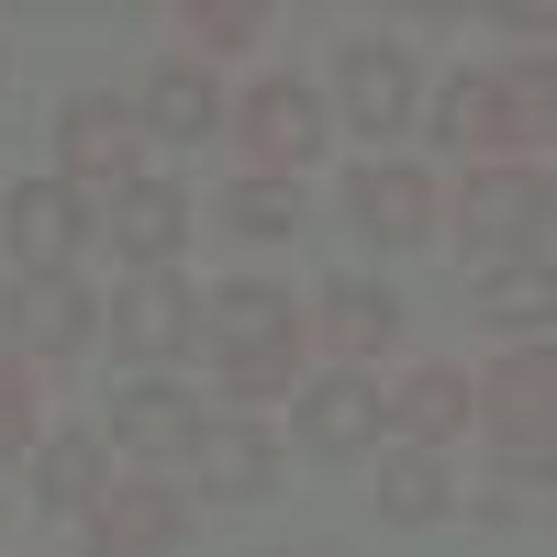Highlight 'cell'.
<instances>
[{"label":"cell","mask_w":557,"mask_h":557,"mask_svg":"<svg viewBox=\"0 0 557 557\" xmlns=\"http://www.w3.org/2000/svg\"><path fill=\"white\" fill-rule=\"evenodd\" d=\"M190 323H201V346L223 357V380H235L246 401L257 391H290V290H257V278H246V290H223Z\"/></svg>","instance_id":"obj_1"},{"label":"cell","mask_w":557,"mask_h":557,"mask_svg":"<svg viewBox=\"0 0 557 557\" xmlns=\"http://www.w3.org/2000/svg\"><path fill=\"white\" fill-rule=\"evenodd\" d=\"M0 235H12L23 278H67V257L89 246V212H78V190H67V178H34V190H12V201H0Z\"/></svg>","instance_id":"obj_2"},{"label":"cell","mask_w":557,"mask_h":557,"mask_svg":"<svg viewBox=\"0 0 557 557\" xmlns=\"http://www.w3.org/2000/svg\"><path fill=\"white\" fill-rule=\"evenodd\" d=\"M457 223H469V246H524V257H546V168H480L469 201H457Z\"/></svg>","instance_id":"obj_3"},{"label":"cell","mask_w":557,"mask_h":557,"mask_svg":"<svg viewBox=\"0 0 557 557\" xmlns=\"http://www.w3.org/2000/svg\"><path fill=\"white\" fill-rule=\"evenodd\" d=\"M335 89H346V123L357 134H401L412 123V57L391 34H357L346 57H335Z\"/></svg>","instance_id":"obj_4"},{"label":"cell","mask_w":557,"mask_h":557,"mask_svg":"<svg viewBox=\"0 0 557 557\" xmlns=\"http://www.w3.org/2000/svg\"><path fill=\"white\" fill-rule=\"evenodd\" d=\"M190 480L201 491H223V502H257V491H278V446L246 424V412H223V424H190Z\"/></svg>","instance_id":"obj_5"},{"label":"cell","mask_w":557,"mask_h":557,"mask_svg":"<svg viewBox=\"0 0 557 557\" xmlns=\"http://www.w3.org/2000/svg\"><path fill=\"white\" fill-rule=\"evenodd\" d=\"M168 535H178V491L157 480H112L89 502V557H168Z\"/></svg>","instance_id":"obj_6"},{"label":"cell","mask_w":557,"mask_h":557,"mask_svg":"<svg viewBox=\"0 0 557 557\" xmlns=\"http://www.w3.org/2000/svg\"><path fill=\"white\" fill-rule=\"evenodd\" d=\"M323 146V101H312V89L301 78H268V89H246V157L278 178V168H301Z\"/></svg>","instance_id":"obj_7"},{"label":"cell","mask_w":557,"mask_h":557,"mask_svg":"<svg viewBox=\"0 0 557 557\" xmlns=\"http://www.w3.org/2000/svg\"><path fill=\"white\" fill-rule=\"evenodd\" d=\"M368 435H380V391H368L357 368H323V380L301 391V446L312 457H357Z\"/></svg>","instance_id":"obj_8"},{"label":"cell","mask_w":557,"mask_h":557,"mask_svg":"<svg viewBox=\"0 0 557 557\" xmlns=\"http://www.w3.org/2000/svg\"><path fill=\"white\" fill-rule=\"evenodd\" d=\"M546 391H557L546 346H524V357H513V368L491 380V424H502V446H513L524 469H546Z\"/></svg>","instance_id":"obj_9"},{"label":"cell","mask_w":557,"mask_h":557,"mask_svg":"<svg viewBox=\"0 0 557 557\" xmlns=\"http://www.w3.org/2000/svg\"><path fill=\"white\" fill-rule=\"evenodd\" d=\"M134 134H146V123H134L123 101H67V112H57L67 178H123V168H134Z\"/></svg>","instance_id":"obj_10"},{"label":"cell","mask_w":557,"mask_h":557,"mask_svg":"<svg viewBox=\"0 0 557 557\" xmlns=\"http://www.w3.org/2000/svg\"><path fill=\"white\" fill-rule=\"evenodd\" d=\"M112 335H123L134 357H168L178 335H190V290H178L168 268H134V278H123V301H112Z\"/></svg>","instance_id":"obj_11"},{"label":"cell","mask_w":557,"mask_h":557,"mask_svg":"<svg viewBox=\"0 0 557 557\" xmlns=\"http://www.w3.org/2000/svg\"><path fill=\"white\" fill-rule=\"evenodd\" d=\"M357 223H368V235H380V246H412V235H424V223H435V190H424V178H412V168H357Z\"/></svg>","instance_id":"obj_12"},{"label":"cell","mask_w":557,"mask_h":557,"mask_svg":"<svg viewBox=\"0 0 557 557\" xmlns=\"http://www.w3.org/2000/svg\"><path fill=\"white\" fill-rule=\"evenodd\" d=\"M380 424H401L412 446H446L457 424H469V380H446V368H424V380H401V391H380Z\"/></svg>","instance_id":"obj_13"},{"label":"cell","mask_w":557,"mask_h":557,"mask_svg":"<svg viewBox=\"0 0 557 557\" xmlns=\"http://www.w3.org/2000/svg\"><path fill=\"white\" fill-rule=\"evenodd\" d=\"M89 335V301L67 290V278H23V290H12V346L23 357H67Z\"/></svg>","instance_id":"obj_14"},{"label":"cell","mask_w":557,"mask_h":557,"mask_svg":"<svg viewBox=\"0 0 557 557\" xmlns=\"http://www.w3.org/2000/svg\"><path fill=\"white\" fill-rule=\"evenodd\" d=\"M323 335H335V357H368V346L401 335V301L368 290V278H335V290H323Z\"/></svg>","instance_id":"obj_15"},{"label":"cell","mask_w":557,"mask_h":557,"mask_svg":"<svg viewBox=\"0 0 557 557\" xmlns=\"http://www.w3.org/2000/svg\"><path fill=\"white\" fill-rule=\"evenodd\" d=\"M112 424H123V446H146V457H168V446H190V424H201V412L178 401L168 380H134V391H123V412H112Z\"/></svg>","instance_id":"obj_16"},{"label":"cell","mask_w":557,"mask_h":557,"mask_svg":"<svg viewBox=\"0 0 557 557\" xmlns=\"http://www.w3.org/2000/svg\"><path fill=\"white\" fill-rule=\"evenodd\" d=\"M178 223H190V201H178V190H123V212H112V235H123V257H134V268H168V246H178Z\"/></svg>","instance_id":"obj_17"},{"label":"cell","mask_w":557,"mask_h":557,"mask_svg":"<svg viewBox=\"0 0 557 557\" xmlns=\"http://www.w3.org/2000/svg\"><path fill=\"white\" fill-rule=\"evenodd\" d=\"M146 123L190 146V134H212V123H223V101H212V78H201V67H168V78L146 89Z\"/></svg>","instance_id":"obj_18"},{"label":"cell","mask_w":557,"mask_h":557,"mask_svg":"<svg viewBox=\"0 0 557 557\" xmlns=\"http://www.w3.org/2000/svg\"><path fill=\"white\" fill-rule=\"evenodd\" d=\"M380 513H391V524H435V513H446V469H435L424 446H401V457H391V480H380Z\"/></svg>","instance_id":"obj_19"},{"label":"cell","mask_w":557,"mask_h":557,"mask_svg":"<svg viewBox=\"0 0 557 557\" xmlns=\"http://www.w3.org/2000/svg\"><path fill=\"white\" fill-rule=\"evenodd\" d=\"M435 134H457V146H502V134H513V101H502V78H457Z\"/></svg>","instance_id":"obj_20"},{"label":"cell","mask_w":557,"mask_h":557,"mask_svg":"<svg viewBox=\"0 0 557 557\" xmlns=\"http://www.w3.org/2000/svg\"><path fill=\"white\" fill-rule=\"evenodd\" d=\"M101 491H112V480H101V446H89V435H57V446H45V502H57V513H89Z\"/></svg>","instance_id":"obj_21"},{"label":"cell","mask_w":557,"mask_h":557,"mask_svg":"<svg viewBox=\"0 0 557 557\" xmlns=\"http://www.w3.org/2000/svg\"><path fill=\"white\" fill-rule=\"evenodd\" d=\"M223 223H235V235H290L301 201H290V178H235V190H223Z\"/></svg>","instance_id":"obj_22"},{"label":"cell","mask_w":557,"mask_h":557,"mask_svg":"<svg viewBox=\"0 0 557 557\" xmlns=\"http://www.w3.org/2000/svg\"><path fill=\"white\" fill-rule=\"evenodd\" d=\"M480 312L502 323V335H513V323H524V335L546 346V278H535V268H524V278H491V290H480Z\"/></svg>","instance_id":"obj_23"},{"label":"cell","mask_w":557,"mask_h":557,"mask_svg":"<svg viewBox=\"0 0 557 557\" xmlns=\"http://www.w3.org/2000/svg\"><path fill=\"white\" fill-rule=\"evenodd\" d=\"M190 34H201V45H223V57H235V45L257 34V0H190Z\"/></svg>","instance_id":"obj_24"},{"label":"cell","mask_w":557,"mask_h":557,"mask_svg":"<svg viewBox=\"0 0 557 557\" xmlns=\"http://www.w3.org/2000/svg\"><path fill=\"white\" fill-rule=\"evenodd\" d=\"M12 446H34V380L0 357V457H12Z\"/></svg>","instance_id":"obj_25"}]
</instances>
